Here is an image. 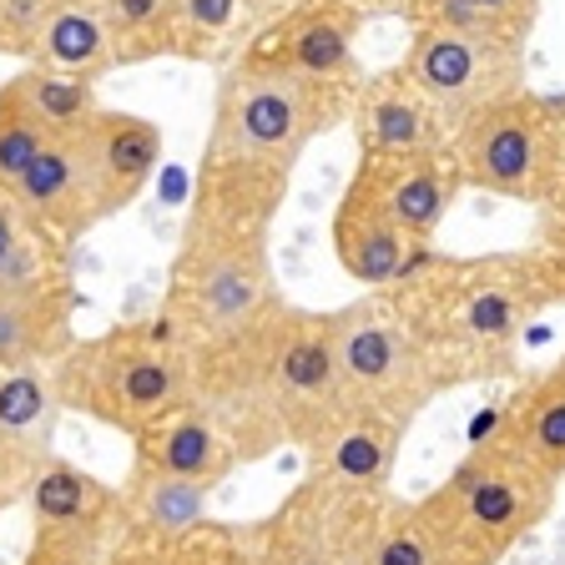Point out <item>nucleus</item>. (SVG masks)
Returning a JSON list of instances; mask_svg holds the SVG:
<instances>
[{
  "label": "nucleus",
  "instance_id": "nucleus-31",
  "mask_svg": "<svg viewBox=\"0 0 565 565\" xmlns=\"http://www.w3.org/2000/svg\"><path fill=\"white\" fill-rule=\"evenodd\" d=\"M162 565H258L247 525H223V520H202L188 541L162 551Z\"/></svg>",
  "mask_w": 565,
  "mask_h": 565
},
{
  "label": "nucleus",
  "instance_id": "nucleus-36",
  "mask_svg": "<svg viewBox=\"0 0 565 565\" xmlns=\"http://www.w3.org/2000/svg\"><path fill=\"white\" fill-rule=\"evenodd\" d=\"M545 212H565V147H561V182H555V198L545 202Z\"/></svg>",
  "mask_w": 565,
  "mask_h": 565
},
{
  "label": "nucleus",
  "instance_id": "nucleus-6",
  "mask_svg": "<svg viewBox=\"0 0 565 565\" xmlns=\"http://www.w3.org/2000/svg\"><path fill=\"white\" fill-rule=\"evenodd\" d=\"M555 505V475L530 465L494 435L445 475L439 490L414 500L419 520L465 565H500Z\"/></svg>",
  "mask_w": 565,
  "mask_h": 565
},
{
  "label": "nucleus",
  "instance_id": "nucleus-20",
  "mask_svg": "<svg viewBox=\"0 0 565 565\" xmlns=\"http://www.w3.org/2000/svg\"><path fill=\"white\" fill-rule=\"evenodd\" d=\"M121 490V530L127 541L147 545V551H172L177 541H188L202 520H212V484L182 480V475H152V470H127Z\"/></svg>",
  "mask_w": 565,
  "mask_h": 565
},
{
  "label": "nucleus",
  "instance_id": "nucleus-2",
  "mask_svg": "<svg viewBox=\"0 0 565 565\" xmlns=\"http://www.w3.org/2000/svg\"><path fill=\"white\" fill-rule=\"evenodd\" d=\"M343 111L349 86L308 82L294 71L237 56L217 86L188 217L217 227H273L298 157Z\"/></svg>",
  "mask_w": 565,
  "mask_h": 565
},
{
  "label": "nucleus",
  "instance_id": "nucleus-12",
  "mask_svg": "<svg viewBox=\"0 0 565 565\" xmlns=\"http://www.w3.org/2000/svg\"><path fill=\"white\" fill-rule=\"evenodd\" d=\"M424 253L429 247L409 243V233L394 223V212L379 198L374 177L359 167L343 188L339 207H333V258H339V268L364 288H394Z\"/></svg>",
  "mask_w": 565,
  "mask_h": 565
},
{
  "label": "nucleus",
  "instance_id": "nucleus-15",
  "mask_svg": "<svg viewBox=\"0 0 565 565\" xmlns=\"http://www.w3.org/2000/svg\"><path fill=\"white\" fill-rule=\"evenodd\" d=\"M15 202H21L41 227H51L61 243H82L92 227L106 223L76 131H56V137L35 152V162L25 167L21 188H15Z\"/></svg>",
  "mask_w": 565,
  "mask_h": 565
},
{
  "label": "nucleus",
  "instance_id": "nucleus-29",
  "mask_svg": "<svg viewBox=\"0 0 565 565\" xmlns=\"http://www.w3.org/2000/svg\"><path fill=\"white\" fill-rule=\"evenodd\" d=\"M117 66L152 56H177V0H96Z\"/></svg>",
  "mask_w": 565,
  "mask_h": 565
},
{
  "label": "nucleus",
  "instance_id": "nucleus-5",
  "mask_svg": "<svg viewBox=\"0 0 565 565\" xmlns=\"http://www.w3.org/2000/svg\"><path fill=\"white\" fill-rule=\"evenodd\" d=\"M278 298L268 227H217L188 217L172 273H167L162 323L192 353L243 333Z\"/></svg>",
  "mask_w": 565,
  "mask_h": 565
},
{
  "label": "nucleus",
  "instance_id": "nucleus-27",
  "mask_svg": "<svg viewBox=\"0 0 565 565\" xmlns=\"http://www.w3.org/2000/svg\"><path fill=\"white\" fill-rule=\"evenodd\" d=\"M0 92L11 96V102H21L51 137H56V131H76L82 121H92L96 111H102L96 82L66 76V71H51V66H35V61H25L11 82H0Z\"/></svg>",
  "mask_w": 565,
  "mask_h": 565
},
{
  "label": "nucleus",
  "instance_id": "nucleus-22",
  "mask_svg": "<svg viewBox=\"0 0 565 565\" xmlns=\"http://www.w3.org/2000/svg\"><path fill=\"white\" fill-rule=\"evenodd\" d=\"M61 404L51 364H25V369H0V435L11 439V449L41 470V459L56 455V429H61Z\"/></svg>",
  "mask_w": 565,
  "mask_h": 565
},
{
  "label": "nucleus",
  "instance_id": "nucleus-33",
  "mask_svg": "<svg viewBox=\"0 0 565 565\" xmlns=\"http://www.w3.org/2000/svg\"><path fill=\"white\" fill-rule=\"evenodd\" d=\"M56 0H0V56H31Z\"/></svg>",
  "mask_w": 565,
  "mask_h": 565
},
{
  "label": "nucleus",
  "instance_id": "nucleus-24",
  "mask_svg": "<svg viewBox=\"0 0 565 565\" xmlns=\"http://www.w3.org/2000/svg\"><path fill=\"white\" fill-rule=\"evenodd\" d=\"M25 61L66 71V76H86V82H102L106 71H117L111 31H106L96 0H56Z\"/></svg>",
  "mask_w": 565,
  "mask_h": 565
},
{
  "label": "nucleus",
  "instance_id": "nucleus-26",
  "mask_svg": "<svg viewBox=\"0 0 565 565\" xmlns=\"http://www.w3.org/2000/svg\"><path fill=\"white\" fill-rule=\"evenodd\" d=\"M349 565H465L445 541H439L435 530L419 520L414 500H384L369 520L364 541L353 551Z\"/></svg>",
  "mask_w": 565,
  "mask_h": 565
},
{
  "label": "nucleus",
  "instance_id": "nucleus-7",
  "mask_svg": "<svg viewBox=\"0 0 565 565\" xmlns=\"http://www.w3.org/2000/svg\"><path fill=\"white\" fill-rule=\"evenodd\" d=\"M561 147H565V106L545 102V96L525 92V86L470 111L449 131V157H455L465 188L530 202V207H545L555 198Z\"/></svg>",
  "mask_w": 565,
  "mask_h": 565
},
{
  "label": "nucleus",
  "instance_id": "nucleus-25",
  "mask_svg": "<svg viewBox=\"0 0 565 565\" xmlns=\"http://www.w3.org/2000/svg\"><path fill=\"white\" fill-rule=\"evenodd\" d=\"M46 278H71V243L41 227L15 192L0 188V294Z\"/></svg>",
  "mask_w": 565,
  "mask_h": 565
},
{
  "label": "nucleus",
  "instance_id": "nucleus-8",
  "mask_svg": "<svg viewBox=\"0 0 565 565\" xmlns=\"http://www.w3.org/2000/svg\"><path fill=\"white\" fill-rule=\"evenodd\" d=\"M333 349H339V374L353 409H379L409 424L439 388L419 339L379 298L333 308Z\"/></svg>",
  "mask_w": 565,
  "mask_h": 565
},
{
  "label": "nucleus",
  "instance_id": "nucleus-28",
  "mask_svg": "<svg viewBox=\"0 0 565 565\" xmlns=\"http://www.w3.org/2000/svg\"><path fill=\"white\" fill-rule=\"evenodd\" d=\"M545 0H414V25H449V31L490 35L505 46H525Z\"/></svg>",
  "mask_w": 565,
  "mask_h": 565
},
{
  "label": "nucleus",
  "instance_id": "nucleus-23",
  "mask_svg": "<svg viewBox=\"0 0 565 565\" xmlns=\"http://www.w3.org/2000/svg\"><path fill=\"white\" fill-rule=\"evenodd\" d=\"M494 435L520 449L530 465H541L545 475L565 480V359L520 388L510 409L500 414Z\"/></svg>",
  "mask_w": 565,
  "mask_h": 565
},
{
  "label": "nucleus",
  "instance_id": "nucleus-35",
  "mask_svg": "<svg viewBox=\"0 0 565 565\" xmlns=\"http://www.w3.org/2000/svg\"><path fill=\"white\" fill-rule=\"evenodd\" d=\"M541 268H545V278H551L555 298H565V212H545Z\"/></svg>",
  "mask_w": 565,
  "mask_h": 565
},
{
  "label": "nucleus",
  "instance_id": "nucleus-10",
  "mask_svg": "<svg viewBox=\"0 0 565 565\" xmlns=\"http://www.w3.org/2000/svg\"><path fill=\"white\" fill-rule=\"evenodd\" d=\"M384 500L353 494L333 484L329 475L308 470V480L268 520L247 525L253 555H258V565H349Z\"/></svg>",
  "mask_w": 565,
  "mask_h": 565
},
{
  "label": "nucleus",
  "instance_id": "nucleus-32",
  "mask_svg": "<svg viewBox=\"0 0 565 565\" xmlns=\"http://www.w3.org/2000/svg\"><path fill=\"white\" fill-rule=\"evenodd\" d=\"M46 141H51V131L41 127L21 102H11V96L0 92V188L6 192L21 188L25 167L35 162V152H41Z\"/></svg>",
  "mask_w": 565,
  "mask_h": 565
},
{
  "label": "nucleus",
  "instance_id": "nucleus-13",
  "mask_svg": "<svg viewBox=\"0 0 565 565\" xmlns=\"http://www.w3.org/2000/svg\"><path fill=\"white\" fill-rule=\"evenodd\" d=\"M349 111H353V137H359V162H388V157H419L449 147L445 117L399 66L384 71V76H369L353 92Z\"/></svg>",
  "mask_w": 565,
  "mask_h": 565
},
{
  "label": "nucleus",
  "instance_id": "nucleus-16",
  "mask_svg": "<svg viewBox=\"0 0 565 565\" xmlns=\"http://www.w3.org/2000/svg\"><path fill=\"white\" fill-rule=\"evenodd\" d=\"M233 439L217 424V414L202 399L172 409L167 419L147 424L137 439H131V470H152V475H182V480H202L212 490H223V480L237 470Z\"/></svg>",
  "mask_w": 565,
  "mask_h": 565
},
{
  "label": "nucleus",
  "instance_id": "nucleus-17",
  "mask_svg": "<svg viewBox=\"0 0 565 565\" xmlns=\"http://www.w3.org/2000/svg\"><path fill=\"white\" fill-rule=\"evenodd\" d=\"M76 333V282L46 278L0 294V369L56 364Z\"/></svg>",
  "mask_w": 565,
  "mask_h": 565
},
{
  "label": "nucleus",
  "instance_id": "nucleus-21",
  "mask_svg": "<svg viewBox=\"0 0 565 565\" xmlns=\"http://www.w3.org/2000/svg\"><path fill=\"white\" fill-rule=\"evenodd\" d=\"M25 505H31V530H51V535L121 525L117 484L96 480L92 470H82V465H71L61 455L41 459V470L31 475V490H25Z\"/></svg>",
  "mask_w": 565,
  "mask_h": 565
},
{
  "label": "nucleus",
  "instance_id": "nucleus-4",
  "mask_svg": "<svg viewBox=\"0 0 565 565\" xmlns=\"http://www.w3.org/2000/svg\"><path fill=\"white\" fill-rule=\"evenodd\" d=\"M51 379L66 414H86L127 439L198 399L192 349L167 329L162 313L76 339L51 364Z\"/></svg>",
  "mask_w": 565,
  "mask_h": 565
},
{
  "label": "nucleus",
  "instance_id": "nucleus-3",
  "mask_svg": "<svg viewBox=\"0 0 565 565\" xmlns=\"http://www.w3.org/2000/svg\"><path fill=\"white\" fill-rule=\"evenodd\" d=\"M394 288H404L394 313L419 339L439 384H455L475 369H500L535 308L555 298L541 258L435 263L424 253Z\"/></svg>",
  "mask_w": 565,
  "mask_h": 565
},
{
  "label": "nucleus",
  "instance_id": "nucleus-14",
  "mask_svg": "<svg viewBox=\"0 0 565 565\" xmlns=\"http://www.w3.org/2000/svg\"><path fill=\"white\" fill-rule=\"evenodd\" d=\"M76 137H82L86 167H92L102 217L127 212L162 167V127L152 117H137V111L102 106L92 121L76 127Z\"/></svg>",
  "mask_w": 565,
  "mask_h": 565
},
{
  "label": "nucleus",
  "instance_id": "nucleus-34",
  "mask_svg": "<svg viewBox=\"0 0 565 565\" xmlns=\"http://www.w3.org/2000/svg\"><path fill=\"white\" fill-rule=\"evenodd\" d=\"M31 475H35V470L11 449V439L0 435V515L25 500V490H31Z\"/></svg>",
  "mask_w": 565,
  "mask_h": 565
},
{
  "label": "nucleus",
  "instance_id": "nucleus-11",
  "mask_svg": "<svg viewBox=\"0 0 565 565\" xmlns=\"http://www.w3.org/2000/svg\"><path fill=\"white\" fill-rule=\"evenodd\" d=\"M359 25H364V15H359L353 0H303L298 11L273 21L243 56L278 71H294V76H308V82L349 86Z\"/></svg>",
  "mask_w": 565,
  "mask_h": 565
},
{
  "label": "nucleus",
  "instance_id": "nucleus-18",
  "mask_svg": "<svg viewBox=\"0 0 565 565\" xmlns=\"http://www.w3.org/2000/svg\"><path fill=\"white\" fill-rule=\"evenodd\" d=\"M409 424L379 409H349L329 435L308 449V470L329 475L333 484L369 500H384L388 480H394V459H399V439Z\"/></svg>",
  "mask_w": 565,
  "mask_h": 565
},
{
  "label": "nucleus",
  "instance_id": "nucleus-9",
  "mask_svg": "<svg viewBox=\"0 0 565 565\" xmlns=\"http://www.w3.org/2000/svg\"><path fill=\"white\" fill-rule=\"evenodd\" d=\"M399 71L429 96V106L455 131L470 111L525 86V46L449 31V25H414L409 56H404Z\"/></svg>",
  "mask_w": 565,
  "mask_h": 565
},
{
  "label": "nucleus",
  "instance_id": "nucleus-30",
  "mask_svg": "<svg viewBox=\"0 0 565 565\" xmlns=\"http://www.w3.org/2000/svg\"><path fill=\"white\" fill-rule=\"evenodd\" d=\"M21 565H162V555L147 545L127 541V530H82V535H51V530H31Z\"/></svg>",
  "mask_w": 565,
  "mask_h": 565
},
{
  "label": "nucleus",
  "instance_id": "nucleus-19",
  "mask_svg": "<svg viewBox=\"0 0 565 565\" xmlns=\"http://www.w3.org/2000/svg\"><path fill=\"white\" fill-rule=\"evenodd\" d=\"M374 177L384 207L394 212V223L409 233V243L429 247V237L439 233V223L455 207L465 177H459L455 157L445 152H419V157H388V162H359Z\"/></svg>",
  "mask_w": 565,
  "mask_h": 565
},
{
  "label": "nucleus",
  "instance_id": "nucleus-1",
  "mask_svg": "<svg viewBox=\"0 0 565 565\" xmlns=\"http://www.w3.org/2000/svg\"><path fill=\"white\" fill-rule=\"evenodd\" d=\"M192 384L243 465L282 445L308 455L353 409L333 349V313H308L282 298L243 333L192 353Z\"/></svg>",
  "mask_w": 565,
  "mask_h": 565
}]
</instances>
